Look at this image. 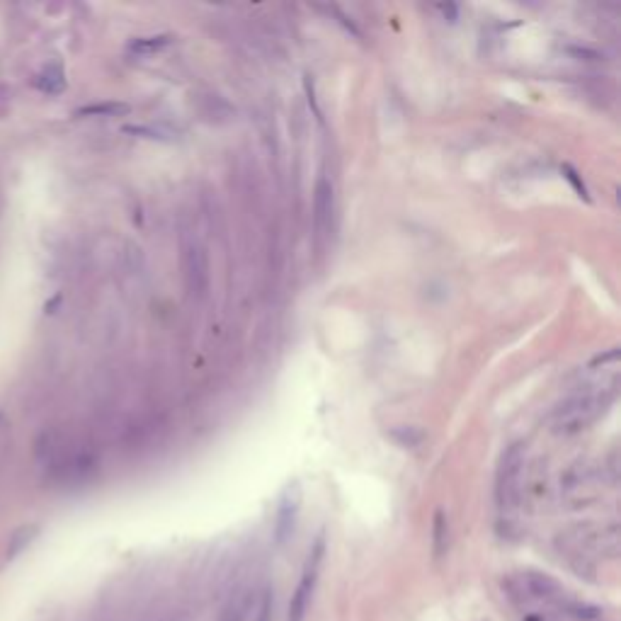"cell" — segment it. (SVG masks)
Returning <instances> with one entry per match:
<instances>
[{
	"instance_id": "obj_10",
	"label": "cell",
	"mask_w": 621,
	"mask_h": 621,
	"mask_svg": "<svg viewBox=\"0 0 621 621\" xmlns=\"http://www.w3.org/2000/svg\"><path fill=\"white\" fill-rule=\"evenodd\" d=\"M170 44V37L160 34V37H143V39H136L131 42V51H138V54H150V51H158L163 46Z\"/></svg>"
},
{
	"instance_id": "obj_4",
	"label": "cell",
	"mask_w": 621,
	"mask_h": 621,
	"mask_svg": "<svg viewBox=\"0 0 621 621\" xmlns=\"http://www.w3.org/2000/svg\"><path fill=\"white\" fill-rule=\"evenodd\" d=\"M333 209H335V194L333 185L326 175L318 177L316 192H313V226H316V236L326 238L333 224Z\"/></svg>"
},
{
	"instance_id": "obj_13",
	"label": "cell",
	"mask_w": 621,
	"mask_h": 621,
	"mask_svg": "<svg viewBox=\"0 0 621 621\" xmlns=\"http://www.w3.org/2000/svg\"><path fill=\"white\" fill-rule=\"evenodd\" d=\"M253 621H270V600H263V605L258 607V614L253 617Z\"/></svg>"
},
{
	"instance_id": "obj_5",
	"label": "cell",
	"mask_w": 621,
	"mask_h": 621,
	"mask_svg": "<svg viewBox=\"0 0 621 621\" xmlns=\"http://www.w3.org/2000/svg\"><path fill=\"white\" fill-rule=\"evenodd\" d=\"M318 559H321V546H318L313 561H309V568H306L304 578H301L299 588H296L292 605H289V621H304L306 609H309V600L313 592V583H316V568H318Z\"/></svg>"
},
{
	"instance_id": "obj_12",
	"label": "cell",
	"mask_w": 621,
	"mask_h": 621,
	"mask_svg": "<svg viewBox=\"0 0 621 621\" xmlns=\"http://www.w3.org/2000/svg\"><path fill=\"white\" fill-rule=\"evenodd\" d=\"M563 172H566V177H568V180H571V182H573V185H576V189H578V192H580V197H588V189H585V185H583V182H580L578 172H576V170H573V167H571V165H563Z\"/></svg>"
},
{
	"instance_id": "obj_8",
	"label": "cell",
	"mask_w": 621,
	"mask_h": 621,
	"mask_svg": "<svg viewBox=\"0 0 621 621\" xmlns=\"http://www.w3.org/2000/svg\"><path fill=\"white\" fill-rule=\"evenodd\" d=\"M129 112V104L124 102H100V104H90V107L78 109V117H117V114H126Z\"/></svg>"
},
{
	"instance_id": "obj_7",
	"label": "cell",
	"mask_w": 621,
	"mask_h": 621,
	"mask_svg": "<svg viewBox=\"0 0 621 621\" xmlns=\"http://www.w3.org/2000/svg\"><path fill=\"white\" fill-rule=\"evenodd\" d=\"M37 85L42 92H49V95H59V92H63V88H66V78H63V68L56 66V63H51V66H46L42 73H39L37 78Z\"/></svg>"
},
{
	"instance_id": "obj_9",
	"label": "cell",
	"mask_w": 621,
	"mask_h": 621,
	"mask_svg": "<svg viewBox=\"0 0 621 621\" xmlns=\"http://www.w3.org/2000/svg\"><path fill=\"white\" fill-rule=\"evenodd\" d=\"M391 437L396 439V442H398L400 446H405V449H415V446H420V444H422V439H425V434H422L417 427H408V425H403V427L391 429Z\"/></svg>"
},
{
	"instance_id": "obj_1",
	"label": "cell",
	"mask_w": 621,
	"mask_h": 621,
	"mask_svg": "<svg viewBox=\"0 0 621 621\" xmlns=\"http://www.w3.org/2000/svg\"><path fill=\"white\" fill-rule=\"evenodd\" d=\"M522 468H524V449H522V444L507 446V451H505L500 458V466H498V485H495L498 505L505 510L517 507L520 502Z\"/></svg>"
},
{
	"instance_id": "obj_11",
	"label": "cell",
	"mask_w": 621,
	"mask_h": 621,
	"mask_svg": "<svg viewBox=\"0 0 621 621\" xmlns=\"http://www.w3.org/2000/svg\"><path fill=\"white\" fill-rule=\"evenodd\" d=\"M444 529H446L444 515L437 512V515H434V549H437V554L444 549Z\"/></svg>"
},
{
	"instance_id": "obj_2",
	"label": "cell",
	"mask_w": 621,
	"mask_h": 621,
	"mask_svg": "<svg viewBox=\"0 0 621 621\" xmlns=\"http://www.w3.org/2000/svg\"><path fill=\"white\" fill-rule=\"evenodd\" d=\"M182 270L185 282L192 296H204L209 289V258L197 238H187L182 246Z\"/></svg>"
},
{
	"instance_id": "obj_3",
	"label": "cell",
	"mask_w": 621,
	"mask_h": 621,
	"mask_svg": "<svg viewBox=\"0 0 621 621\" xmlns=\"http://www.w3.org/2000/svg\"><path fill=\"white\" fill-rule=\"evenodd\" d=\"M602 398L595 396H578L568 400L556 413V432H578L585 425H590L602 410Z\"/></svg>"
},
{
	"instance_id": "obj_6",
	"label": "cell",
	"mask_w": 621,
	"mask_h": 621,
	"mask_svg": "<svg viewBox=\"0 0 621 621\" xmlns=\"http://www.w3.org/2000/svg\"><path fill=\"white\" fill-rule=\"evenodd\" d=\"M299 505H301V495L296 485H289L284 490L282 500H280V510H277V527H275V537L277 542H287V537L294 532L296 524V515H299Z\"/></svg>"
}]
</instances>
